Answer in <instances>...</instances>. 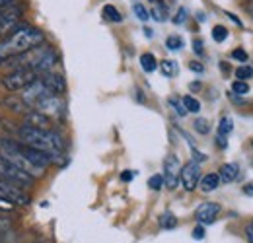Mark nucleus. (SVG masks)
Masks as SVG:
<instances>
[{
    "label": "nucleus",
    "instance_id": "obj_28",
    "mask_svg": "<svg viewBox=\"0 0 253 243\" xmlns=\"http://www.w3.org/2000/svg\"><path fill=\"white\" fill-rule=\"evenodd\" d=\"M169 105L173 107V111H175L179 117H185V115H187V109L183 107V101H179L177 97H171V99H169Z\"/></svg>",
    "mask_w": 253,
    "mask_h": 243
},
{
    "label": "nucleus",
    "instance_id": "obj_11",
    "mask_svg": "<svg viewBox=\"0 0 253 243\" xmlns=\"http://www.w3.org/2000/svg\"><path fill=\"white\" fill-rule=\"evenodd\" d=\"M218 214H220V204H216V202H203L195 210V218H197L199 224L207 226V224H212L218 218Z\"/></svg>",
    "mask_w": 253,
    "mask_h": 243
},
{
    "label": "nucleus",
    "instance_id": "obj_5",
    "mask_svg": "<svg viewBox=\"0 0 253 243\" xmlns=\"http://www.w3.org/2000/svg\"><path fill=\"white\" fill-rule=\"evenodd\" d=\"M0 177L6 179V181L16 183V185H20V187H24V185L28 187V185H32V183L35 181L32 175L24 173V171L18 169L14 163H10L2 154H0Z\"/></svg>",
    "mask_w": 253,
    "mask_h": 243
},
{
    "label": "nucleus",
    "instance_id": "obj_10",
    "mask_svg": "<svg viewBox=\"0 0 253 243\" xmlns=\"http://www.w3.org/2000/svg\"><path fill=\"white\" fill-rule=\"evenodd\" d=\"M63 99L59 97V95H47V97H43L33 109L35 111H39V113H45V115H61L63 113Z\"/></svg>",
    "mask_w": 253,
    "mask_h": 243
},
{
    "label": "nucleus",
    "instance_id": "obj_12",
    "mask_svg": "<svg viewBox=\"0 0 253 243\" xmlns=\"http://www.w3.org/2000/svg\"><path fill=\"white\" fill-rule=\"evenodd\" d=\"M41 82L49 88V91H53L55 95H61L64 90H66V84H64V78L59 76V74H51V72H45Z\"/></svg>",
    "mask_w": 253,
    "mask_h": 243
},
{
    "label": "nucleus",
    "instance_id": "obj_15",
    "mask_svg": "<svg viewBox=\"0 0 253 243\" xmlns=\"http://www.w3.org/2000/svg\"><path fill=\"white\" fill-rule=\"evenodd\" d=\"M199 187H201L203 193H212V191H216V189L220 187V177H218V173H207L205 177H201Z\"/></svg>",
    "mask_w": 253,
    "mask_h": 243
},
{
    "label": "nucleus",
    "instance_id": "obj_16",
    "mask_svg": "<svg viewBox=\"0 0 253 243\" xmlns=\"http://www.w3.org/2000/svg\"><path fill=\"white\" fill-rule=\"evenodd\" d=\"M101 14H103V18H105L107 22H113V24H121V22H123L121 12H119L113 4H105L103 10H101Z\"/></svg>",
    "mask_w": 253,
    "mask_h": 243
},
{
    "label": "nucleus",
    "instance_id": "obj_43",
    "mask_svg": "<svg viewBox=\"0 0 253 243\" xmlns=\"http://www.w3.org/2000/svg\"><path fill=\"white\" fill-rule=\"evenodd\" d=\"M12 0H0V8H4V6H8Z\"/></svg>",
    "mask_w": 253,
    "mask_h": 243
},
{
    "label": "nucleus",
    "instance_id": "obj_46",
    "mask_svg": "<svg viewBox=\"0 0 253 243\" xmlns=\"http://www.w3.org/2000/svg\"><path fill=\"white\" fill-rule=\"evenodd\" d=\"M152 2H154V0H152Z\"/></svg>",
    "mask_w": 253,
    "mask_h": 243
},
{
    "label": "nucleus",
    "instance_id": "obj_27",
    "mask_svg": "<svg viewBox=\"0 0 253 243\" xmlns=\"http://www.w3.org/2000/svg\"><path fill=\"white\" fill-rule=\"evenodd\" d=\"M226 37H228V30H226L224 26H214V28H212V39H214L216 43L226 41Z\"/></svg>",
    "mask_w": 253,
    "mask_h": 243
},
{
    "label": "nucleus",
    "instance_id": "obj_6",
    "mask_svg": "<svg viewBox=\"0 0 253 243\" xmlns=\"http://www.w3.org/2000/svg\"><path fill=\"white\" fill-rule=\"evenodd\" d=\"M0 199H6L10 202H14V204H24V206L30 204V201H32L30 195H26L24 189H20V185L6 181L2 177H0Z\"/></svg>",
    "mask_w": 253,
    "mask_h": 243
},
{
    "label": "nucleus",
    "instance_id": "obj_36",
    "mask_svg": "<svg viewBox=\"0 0 253 243\" xmlns=\"http://www.w3.org/2000/svg\"><path fill=\"white\" fill-rule=\"evenodd\" d=\"M226 16H228V18H230V20H232V22H234L238 28H242V26H244V24H242V20H240L236 14H232V12H226Z\"/></svg>",
    "mask_w": 253,
    "mask_h": 243
},
{
    "label": "nucleus",
    "instance_id": "obj_45",
    "mask_svg": "<svg viewBox=\"0 0 253 243\" xmlns=\"http://www.w3.org/2000/svg\"><path fill=\"white\" fill-rule=\"evenodd\" d=\"M252 146H253V140H252Z\"/></svg>",
    "mask_w": 253,
    "mask_h": 243
},
{
    "label": "nucleus",
    "instance_id": "obj_42",
    "mask_svg": "<svg viewBox=\"0 0 253 243\" xmlns=\"http://www.w3.org/2000/svg\"><path fill=\"white\" fill-rule=\"evenodd\" d=\"M197 18H199V22H205V20H207V16H205L203 12H199V14H197Z\"/></svg>",
    "mask_w": 253,
    "mask_h": 243
},
{
    "label": "nucleus",
    "instance_id": "obj_8",
    "mask_svg": "<svg viewBox=\"0 0 253 243\" xmlns=\"http://www.w3.org/2000/svg\"><path fill=\"white\" fill-rule=\"evenodd\" d=\"M201 181V163L191 160L185 165H181V173H179V183L183 185L185 191H195Z\"/></svg>",
    "mask_w": 253,
    "mask_h": 243
},
{
    "label": "nucleus",
    "instance_id": "obj_33",
    "mask_svg": "<svg viewBox=\"0 0 253 243\" xmlns=\"http://www.w3.org/2000/svg\"><path fill=\"white\" fill-rule=\"evenodd\" d=\"M205 45H203V41L201 39H193V51L197 53V55H205V49H203Z\"/></svg>",
    "mask_w": 253,
    "mask_h": 243
},
{
    "label": "nucleus",
    "instance_id": "obj_41",
    "mask_svg": "<svg viewBox=\"0 0 253 243\" xmlns=\"http://www.w3.org/2000/svg\"><path fill=\"white\" fill-rule=\"evenodd\" d=\"M144 35H146V37H152V35H154V31L150 30V28H144Z\"/></svg>",
    "mask_w": 253,
    "mask_h": 243
},
{
    "label": "nucleus",
    "instance_id": "obj_1",
    "mask_svg": "<svg viewBox=\"0 0 253 243\" xmlns=\"http://www.w3.org/2000/svg\"><path fill=\"white\" fill-rule=\"evenodd\" d=\"M0 154L10 163H14L18 169H22L24 173L32 175L33 179L41 177L45 173V169L53 163L47 154L39 152L35 148H30L26 144H18V142L8 140V138L0 140Z\"/></svg>",
    "mask_w": 253,
    "mask_h": 243
},
{
    "label": "nucleus",
    "instance_id": "obj_22",
    "mask_svg": "<svg viewBox=\"0 0 253 243\" xmlns=\"http://www.w3.org/2000/svg\"><path fill=\"white\" fill-rule=\"evenodd\" d=\"M234 130V121H232V117H222L220 122H218V134L220 136H228L230 132Z\"/></svg>",
    "mask_w": 253,
    "mask_h": 243
},
{
    "label": "nucleus",
    "instance_id": "obj_3",
    "mask_svg": "<svg viewBox=\"0 0 253 243\" xmlns=\"http://www.w3.org/2000/svg\"><path fill=\"white\" fill-rule=\"evenodd\" d=\"M43 33L32 28V26H20L10 33V37L0 41V64H4L6 61L24 55L28 51H32L35 47H39L43 43Z\"/></svg>",
    "mask_w": 253,
    "mask_h": 243
},
{
    "label": "nucleus",
    "instance_id": "obj_39",
    "mask_svg": "<svg viewBox=\"0 0 253 243\" xmlns=\"http://www.w3.org/2000/svg\"><path fill=\"white\" fill-rule=\"evenodd\" d=\"M246 234H248V240H250V243H253V222L250 224V226H248Z\"/></svg>",
    "mask_w": 253,
    "mask_h": 243
},
{
    "label": "nucleus",
    "instance_id": "obj_21",
    "mask_svg": "<svg viewBox=\"0 0 253 243\" xmlns=\"http://www.w3.org/2000/svg\"><path fill=\"white\" fill-rule=\"evenodd\" d=\"M160 226H162L164 230H173V228L177 226V218L171 212H164L160 216Z\"/></svg>",
    "mask_w": 253,
    "mask_h": 243
},
{
    "label": "nucleus",
    "instance_id": "obj_13",
    "mask_svg": "<svg viewBox=\"0 0 253 243\" xmlns=\"http://www.w3.org/2000/svg\"><path fill=\"white\" fill-rule=\"evenodd\" d=\"M218 177H220V183H232L240 177V165L236 162L232 163H224L218 171Z\"/></svg>",
    "mask_w": 253,
    "mask_h": 243
},
{
    "label": "nucleus",
    "instance_id": "obj_44",
    "mask_svg": "<svg viewBox=\"0 0 253 243\" xmlns=\"http://www.w3.org/2000/svg\"><path fill=\"white\" fill-rule=\"evenodd\" d=\"M4 128H6V124H4V121H0V132H2Z\"/></svg>",
    "mask_w": 253,
    "mask_h": 243
},
{
    "label": "nucleus",
    "instance_id": "obj_40",
    "mask_svg": "<svg viewBox=\"0 0 253 243\" xmlns=\"http://www.w3.org/2000/svg\"><path fill=\"white\" fill-rule=\"evenodd\" d=\"M244 193H246V195H253V183H248V185L244 187Z\"/></svg>",
    "mask_w": 253,
    "mask_h": 243
},
{
    "label": "nucleus",
    "instance_id": "obj_9",
    "mask_svg": "<svg viewBox=\"0 0 253 243\" xmlns=\"http://www.w3.org/2000/svg\"><path fill=\"white\" fill-rule=\"evenodd\" d=\"M47 95H53V91H49V88L37 78L35 82H32L30 86L24 88V93H22V101L28 105V107H35L43 97Z\"/></svg>",
    "mask_w": 253,
    "mask_h": 243
},
{
    "label": "nucleus",
    "instance_id": "obj_26",
    "mask_svg": "<svg viewBox=\"0 0 253 243\" xmlns=\"http://www.w3.org/2000/svg\"><path fill=\"white\" fill-rule=\"evenodd\" d=\"M253 76V68L252 66H240V68H236V78L238 80H250Z\"/></svg>",
    "mask_w": 253,
    "mask_h": 243
},
{
    "label": "nucleus",
    "instance_id": "obj_35",
    "mask_svg": "<svg viewBox=\"0 0 253 243\" xmlns=\"http://www.w3.org/2000/svg\"><path fill=\"white\" fill-rule=\"evenodd\" d=\"M189 68L191 70H193V72H197V74H203V72H205V66H203V64H201V62H197V61H193L189 64Z\"/></svg>",
    "mask_w": 253,
    "mask_h": 243
},
{
    "label": "nucleus",
    "instance_id": "obj_25",
    "mask_svg": "<svg viewBox=\"0 0 253 243\" xmlns=\"http://www.w3.org/2000/svg\"><path fill=\"white\" fill-rule=\"evenodd\" d=\"M232 91H234L236 95H248V93H250V84L244 82V80H236V82L232 84Z\"/></svg>",
    "mask_w": 253,
    "mask_h": 243
},
{
    "label": "nucleus",
    "instance_id": "obj_38",
    "mask_svg": "<svg viewBox=\"0 0 253 243\" xmlns=\"http://www.w3.org/2000/svg\"><path fill=\"white\" fill-rule=\"evenodd\" d=\"M216 144H218L220 148H226V146H228V142H226V136H220V134H218V138H216Z\"/></svg>",
    "mask_w": 253,
    "mask_h": 243
},
{
    "label": "nucleus",
    "instance_id": "obj_29",
    "mask_svg": "<svg viewBox=\"0 0 253 243\" xmlns=\"http://www.w3.org/2000/svg\"><path fill=\"white\" fill-rule=\"evenodd\" d=\"M195 130L199 132V134H209L211 132V124L207 119H197L195 121Z\"/></svg>",
    "mask_w": 253,
    "mask_h": 243
},
{
    "label": "nucleus",
    "instance_id": "obj_7",
    "mask_svg": "<svg viewBox=\"0 0 253 243\" xmlns=\"http://www.w3.org/2000/svg\"><path fill=\"white\" fill-rule=\"evenodd\" d=\"M179 173H181V162L175 154H169L164 162V185L168 189H177L179 185Z\"/></svg>",
    "mask_w": 253,
    "mask_h": 243
},
{
    "label": "nucleus",
    "instance_id": "obj_18",
    "mask_svg": "<svg viewBox=\"0 0 253 243\" xmlns=\"http://www.w3.org/2000/svg\"><path fill=\"white\" fill-rule=\"evenodd\" d=\"M160 70H162V74H164L166 78H173V76L179 72V68H177V62L169 61V59H166V61L160 62Z\"/></svg>",
    "mask_w": 253,
    "mask_h": 243
},
{
    "label": "nucleus",
    "instance_id": "obj_34",
    "mask_svg": "<svg viewBox=\"0 0 253 243\" xmlns=\"http://www.w3.org/2000/svg\"><path fill=\"white\" fill-rule=\"evenodd\" d=\"M193 240H205V228H203V224L193 230Z\"/></svg>",
    "mask_w": 253,
    "mask_h": 243
},
{
    "label": "nucleus",
    "instance_id": "obj_23",
    "mask_svg": "<svg viewBox=\"0 0 253 243\" xmlns=\"http://www.w3.org/2000/svg\"><path fill=\"white\" fill-rule=\"evenodd\" d=\"M132 12H134V16H136L140 22H148V20H150V12H148L146 6H142L140 2H134V4H132Z\"/></svg>",
    "mask_w": 253,
    "mask_h": 243
},
{
    "label": "nucleus",
    "instance_id": "obj_17",
    "mask_svg": "<svg viewBox=\"0 0 253 243\" xmlns=\"http://www.w3.org/2000/svg\"><path fill=\"white\" fill-rule=\"evenodd\" d=\"M140 66L144 72H154L158 68V61L152 53H144V55H140Z\"/></svg>",
    "mask_w": 253,
    "mask_h": 243
},
{
    "label": "nucleus",
    "instance_id": "obj_24",
    "mask_svg": "<svg viewBox=\"0 0 253 243\" xmlns=\"http://www.w3.org/2000/svg\"><path fill=\"white\" fill-rule=\"evenodd\" d=\"M166 47H168L169 51H181V49H183V39H181L179 35H169V37L166 39Z\"/></svg>",
    "mask_w": 253,
    "mask_h": 243
},
{
    "label": "nucleus",
    "instance_id": "obj_32",
    "mask_svg": "<svg viewBox=\"0 0 253 243\" xmlns=\"http://www.w3.org/2000/svg\"><path fill=\"white\" fill-rule=\"evenodd\" d=\"M232 59H236V61L240 62H248V53L244 49H234L232 51Z\"/></svg>",
    "mask_w": 253,
    "mask_h": 243
},
{
    "label": "nucleus",
    "instance_id": "obj_4",
    "mask_svg": "<svg viewBox=\"0 0 253 243\" xmlns=\"http://www.w3.org/2000/svg\"><path fill=\"white\" fill-rule=\"evenodd\" d=\"M35 80H37V72L35 70L26 68V66H20V68H14L10 74H6L2 78V86L8 91H18V90H24L26 86H30Z\"/></svg>",
    "mask_w": 253,
    "mask_h": 243
},
{
    "label": "nucleus",
    "instance_id": "obj_2",
    "mask_svg": "<svg viewBox=\"0 0 253 243\" xmlns=\"http://www.w3.org/2000/svg\"><path fill=\"white\" fill-rule=\"evenodd\" d=\"M20 138H22V144L47 154L51 158V162H59L64 156L66 144H64L63 138L57 132H53L51 128H37V126L24 124L20 128Z\"/></svg>",
    "mask_w": 253,
    "mask_h": 243
},
{
    "label": "nucleus",
    "instance_id": "obj_14",
    "mask_svg": "<svg viewBox=\"0 0 253 243\" xmlns=\"http://www.w3.org/2000/svg\"><path fill=\"white\" fill-rule=\"evenodd\" d=\"M26 124H28V126H37V128H49L51 119H49V115H45V113L32 111V113L26 115Z\"/></svg>",
    "mask_w": 253,
    "mask_h": 243
},
{
    "label": "nucleus",
    "instance_id": "obj_20",
    "mask_svg": "<svg viewBox=\"0 0 253 243\" xmlns=\"http://www.w3.org/2000/svg\"><path fill=\"white\" fill-rule=\"evenodd\" d=\"M181 101H183V107L187 109V113H199V111H201V101H199L197 97L185 95Z\"/></svg>",
    "mask_w": 253,
    "mask_h": 243
},
{
    "label": "nucleus",
    "instance_id": "obj_37",
    "mask_svg": "<svg viewBox=\"0 0 253 243\" xmlns=\"http://www.w3.org/2000/svg\"><path fill=\"white\" fill-rule=\"evenodd\" d=\"M132 177H134L132 171H123V173H121V181H130Z\"/></svg>",
    "mask_w": 253,
    "mask_h": 243
},
{
    "label": "nucleus",
    "instance_id": "obj_31",
    "mask_svg": "<svg viewBox=\"0 0 253 243\" xmlns=\"http://www.w3.org/2000/svg\"><path fill=\"white\" fill-rule=\"evenodd\" d=\"M185 20H187V8H179L177 14H175V18H173V24L175 26H181V24H185Z\"/></svg>",
    "mask_w": 253,
    "mask_h": 243
},
{
    "label": "nucleus",
    "instance_id": "obj_19",
    "mask_svg": "<svg viewBox=\"0 0 253 243\" xmlns=\"http://www.w3.org/2000/svg\"><path fill=\"white\" fill-rule=\"evenodd\" d=\"M150 18H154L156 22H166L168 20V8L164 2H156V6L150 10Z\"/></svg>",
    "mask_w": 253,
    "mask_h": 243
},
{
    "label": "nucleus",
    "instance_id": "obj_30",
    "mask_svg": "<svg viewBox=\"0 0 253 243\" xmlns=\"http://www.w3.org/2000/svg\"><path fill=\"white\" fill-rule=\"evenodd\" d=\"M148 187H150L152 191H160V189L164 187V177H162L160 173H156V175H152V177L148 179Z\"/></svg>",
    "mask_w": 253,
    "mask_h": 243
}]
</instances>
